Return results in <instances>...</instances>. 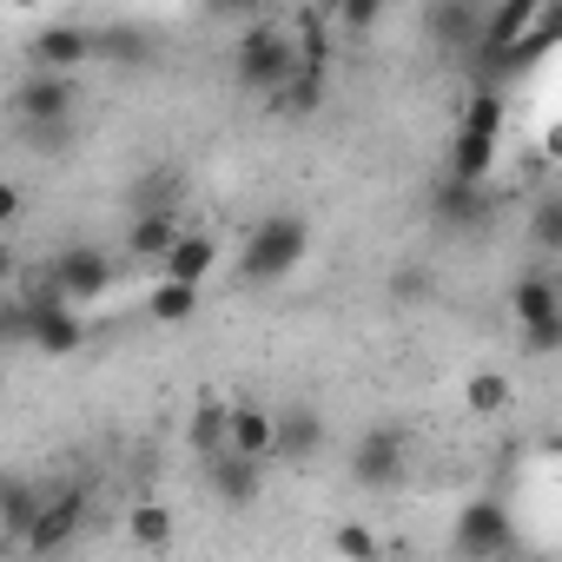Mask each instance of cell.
Returning a JSON list of instances; mask_svg holds the SVG:
<instances>
[{
  "instance_id": "6da1fadb",
  "label": "cell",
  "mask_w": 562,
  "mask_h": 562,
  "mask_svg": "<svg viewBox=\"0 0 562 562\" xmlns=\"http://www.w3.org/2000/svg\"><path fill=\"white\" fill-rule=\"evenodd\" d=\"M305 251H312V225L299 212H265L238 245V278L245 285H278L305 265Z\"/></svg>"
},
{
  "instance_id": "7a4b0ae2",
  "label": "cell",
  "mask_w": 562,
  "mask_h": 562,
  "mask_svg": "<svg viewBox=\"0 0 562 562\" xmlns=\"http://www.w3.org/2000/svg\"><path fill=\"white\" fill-rule=\"evenodd\" d=\"M292 67H299V47H292V34H285V27L258 21V27H245V34H238V54H232L238 87H251V93H278V87L292 80Z\"/></svg>"
},
{
  "instance_id": "3957f363",
  "label": "cell",
  "mask_w": 562,
  "mask_h": 562,
  "mask_svg": "<svg viewBox=\"0 0 562 562\" xmlns=\"http://www.w3.org/2000/svg\"><path fill=\"white\" fill-rule=\"evenodd\" d=\"M509 318L522 325V345H529L536 358H555V351H562V292H555V278H549V271L516 278Z\"/></svg>"
},
{
  "instance_id": "277c9868",
  "label": "cell",
  "mask_w": 562,
  "mask_h": 562,
  "mask_svg": "<svg viewBox=\"0 0 562 562\" xmlns=\"http://www.w3.org/2000/svg\"><path fill=\"white\" fill-rule=\"evenodd\" d=\"M411 470V430L404 424H371L351 450V483L358 490H397Z\"/></svg>"
},
{
  "instance_id": "5b68a950",
  "label": "cell",
  "mask_w": 562,
  "mask_h": 562,
  "mask_svg": "<svg viewBox=\"0 0 562 562\" xmlns=\"http://www.w3.org/2000/svg\"><path fill=\"white\" fill-rule=\"evenodd\" d=\"M509 549H516L509 503L476 496V503H463V509H457V555H470V562H503Z\"/></svg>"
},
{
  "instance_id": "8992f818",
  "label": "cell",
  "mask_w": 562,
  "mask_h": 562,
  "mask_svg": "<svg viewBox=\"0 0 562 562\" xmlns=\"http://www.w3.org/2000/svg\"><path fill=\"white\" fill-rule=\"evenodd\" d=\"M14 113H21V133H34V126H74L80 80L74 74H27L14 87Z\"/></svg>"
},
{
  "instance_id": "52a82bcc",
  "label": "cell",
  "mask_w": 562,
  "mask_h": 562,
  "mask_svg": "<svg viewBox=\"0 0 562 562\" xmlns=\"http://www.w3.org/2000/svg\"><path fill=\"white\" fill-rule=\"evenodd\" d=\"M47 271H54V285H60V299L80 312V305H93V299H106V285H113V251H100V245H67V251H54L47 258Z\"/></svg>"
},
{
  "instance_id": "ba28073f",
  "label": "cell",
  "mask_w": 562,
  "mask_h": 562,
  "mask_svg": "<svg viewBox=\"0 0 562 562\" xmlns=\"http://www.w3.org/2000/svg\"><path fill=\"white\" fill-rule=\"evenodd\" d=\"M80 529H87V490H47L41 496V516L21 536V549L27 555H60Z\"/></svg>"
},
{
  "instance_id": "9c48e42d",
  "label": "cell",
  "mask_w": 562,
  "mask_h": 562,
  "mask_svg": "<svg viewBox=\"0 0 562 562\" xmlns=\"http://www.w3.org/2000/svg\"><path fill=\"white\" fill-rule=\"evenodd\" d=\"M27 60H34V74H74V67L93 60V27H80V21H54V27L34 34Z\"/></svg>"
},
{
  "instance_id": "30bf717a",
  "label": "cell",
  "mask_w": 562,
  "mask_h": 562,
  "mask_svg": "<svg viewBox=\"0 0 562 562\" xmlns=\"http://www.w3.org/2000/svg\"><path fill=\"white\" fill-rule=\"evenodd\" d=\"M212 265H218V238L212 232H179L159 258V285H192L199 292L212 278Z\"/></svg>"
},
{
  "instance_id": "8fae6325",
  "label": "cell",
  "mask_w": 562,
  "mask_h": 562,
  "mask_svg": "<svg viewBox=\"0 0 562 562\" xmlns=\"http://www.w3.org/2000/svg\"><path fill=\"white\" fill-rule=\"evenodd\" d=\"M325 443V417L312 404H292V411H271V457H292V463H312Z\"/></svg>"
},
{
  "instance_id": "7c38bea8",
  "label": "cell",
  "mask_w": 562,
  "mask_h": 562,
  "mask_svg": "<svg viewBox=\"0 0 562 562\" xmlns=\"http://www.w3.org/2000/svg\"><path fill=\"white\" fill-rule=\"evenodd\" d=\"M27 345L41 358H74L87 345V318L74 305H47V312H27Z\"/></svg>"
},
{
  "instance_id": "4fadbf2b",
  "label": "cell",
  "mask_w": 562,
  "mask_h": 562,
  "mask_svg": "<svg viewBox=\"0 0 562 562\" xmlns=\"http://www.w3.org/2000/svg\"><path fill=\"white\" fill-rule=\"evenodd\" d=\"M205 483H212L218 503L245 509V503H258V490H265V463H245V457L218 450V457H205Z\"/></svg>"
},
{
  "instance_id": "5bb4252c",
  "label": "cell",
  "mask_w": 562,
  "mask_h": 562,
  "mask_svg": "<svg viewBox=\"0 0 562 562\" xmlns=\"http://www.w3.org/2000/svg\"><path fill=\"white\" fill-rule=\"evenodd\" d=\"M225 450L245 457V463H265V457H271V411H258V404H225Z\"/></svg>"
},
{
  "instance_id": "9a60e30c",
  "label": "cell",
  "mask_w": 562,
  "mask_h": 562,
  "mask_svg": "<svg viewBox=\"0 0 562 562\" xmlns=\"http://www.w3.org/2000/svg\"><path fill=\"white\" fill-rule=\"evenodd\" d=\"M509 404H516L509 371H470L463 378V411L470 417H509Z\"/></svg>"
},
{
  "instance_id": "2e32d148",
  "label": "cell",
  "mask_w": 562,
  "mask_h": 562,
  "mask_svg": "<svg viewBox=\"0 0 562 562\" xmlns=\"http://www.w3.org/2000/svg\"><path fill=\"white\" fill-rule=\"evenodd\" d=\"M490 159H496V139H483V133H450V179L457 186H483L490 179Z\"/></svg>"
},
{
  "instance_id": "e0dca14e",
  "label": "cell",
  "mask_w": 562,
  "mask_h": 562,
  "mask_svg": "<svg viewBox=\"0 0 562 562\" xmlns=\"http://www.w3.org/2000/svg\"><path fill=\"white\" fill-rule=\"evenodd\" d=\"M179 232H186V225H179L172 212H139V218H133V232H126V251H133V258H146V265H159V258H166V245H172Z\"/></svg>"
},
{
  "instance_id": "ac0fdd59",
  "label": "cell",
  "mask_w": 562,
  "mask_h": 562,
  "mask_svg": "<svg viewBox=\"0 0 562 562\" xmlns=\"http://www.w3.org/2000/svg\"><path fill=\"white\" fill-rule=\"evenodd\" d=\"M271 106H278V113H292V120H299V113H318V106H325V67H305V60H299L292 80L271 93Z\"/></svg>"
},
{
  "instance_id": "d6986e66",
  "label": "cell",
  "mask_w": 562,
  "mask_h": 562,
  "mask_svg": "<svg viewBox=\"0 0 562 562\" xmlns=\"http://www.w3.org/2000/svg\"><path fill=\"white\" fill-rule=\"evenodd\" d=\"M476 27H483V8H470V0H457V8H430V34L457 54H476Z\"/></svg>"
},
{
  "instance_id": "ffe728a7",
  "label": "cell",
  "mask_w": 562,
  "mask_h": 562,
  "mask_svg": "<svg viewBox=\"0 0 562 562\" xmlns=\"http://www.w3.org/2000/svg\"><path fill=\"white\" fill-rule=\"evenodd\" d=\"M126 536H133L139 549H166V542H172V509H166V503H133Z\"/></svg>"
},
{
  "instance_id": "44dd1931",
  "label": "cell",
  "mask_w": 562,
  "mask_h": 562,
  "mask_svg": "<svg viewBox=\"0 0 562 562\" xmlns=\"http://www.w3.org/2000/svg\"><path fill=\"white\" fill-rule=\"evenodd\" d=\"M503 106H509V100H503L496 87H483V93L463 106V120H457V126H463V133H483V139H503V120H509Z\"/></svg>"
},
{
  "instance_id": "7402d4cb",
  "label": "cell",
  "mask_w": 562,
  "mask_h": 562,
  "mask_svg": "<svg viewBox=\"0 0 562 562\" xmlns=\"http://www.w3.org/2000/svg\"><path fill=\"white\" fill-rule=\"evenodd\" d=\"M146 318H153V325H186V318H199V292H192V285H159V292L146 299Z\"/></svg>"
},
{
  "instance_id": "603a6c76",
  "label": "cell",
  "mask_w": 562,
  "mask_h": 562,
  "mask_svg": "<svg viewBox=\"0 0 562 562\" xmlns=\"http://www.w3.org/2000/svg\"><path fill=\"white\" fill-rule=\"evenodd\" d=\"M186 437H192V450H199V457H218V450H225V404H218V397H205V404L192 411Z\"/></svg>"
},
{
  "instance_id": "cb8c5ba5",
  "label": "cell",
  "mask_w": 562,
  "mask_h": 562,
  "mask_svg": "<svg viewBox=\"0 0 562 562\" xmlns=\"http://www.w3.org/2000/svg\"><path fill=\"white\" fill-rule=\"evenodd\" d=\"M41 496H47V490H34V483H21V476H14V490H8V509H0V529H8L14 542H21V536H27V522L41 516Z\"/></svg>"
},
{
  "instance_id": "d4e9b609",
  "label": "cell",
  "mask_w": 562,
  "mask_h": 562,
  "mask_svg": "<svg viewBox=\"0 0 562 562\" xmlns=\"http://www.w3.org/2000/svg\"><path fill=\"white\" fill-rule=\"evenodd\" d=\"M331 555L338 562H378V529L371 522H338L331 529Z\"/></svg>"
},
{
  "instance_id": "484cf974",
  "label": "cell",
  "mask_w": 562,
  "mask_h": 562,
  "mask_svg": "<svg viewBox=\"0 0 562 562\" xmlns=\"http://www.w3.org/2000/svg\"><path fill=\"white\" fill-rule=\"evenodd\" d=\"M536 251H542V258L562 251V199H542V205H536Z\"/></svg>"
},
{
  "instance_id": "4316f807",
  "label": "cell",
  "mask_w": 562,
  "mask_h": 562,
  "mask_svg": "<svg viewBox=\"0 0 562 562\" xmlns=\"http://www.w3.org/2000/svg\"><path fill=\"white\" fill-rule=\"evenodd\" d=\"M437 205H443V218H476V205H483V186H457V179H443Z\"/></svg>"
},
{
  "instance_id": "83f0119b",
  "label": "cell",
  "mask_w": 562,
  "mask_h": 562,
  "mask_svg": "<svg viewBox=\"0 0 562 562\" xmlns=\"http://www.w3.org/2000/svg\"><path fill=\"white\" fill-rule=\"evenodd\" d=\"M0 345H27V312L21 305H0Z\"/></svg>"
},
{
  "instance_id": "f1b7e54d",
  "label": "cell",
  "mask_w": 562,
  "mask_h": 562,
  "mask_svg": "<svg viewBox=\"0 0 562 562\" xmlns=\"http://www.w3.org/2000/svg\"><path fill=\"white\" fill-rule=\"evenodd\" d=\"M338 21H345V34H364V27L378 21V8H371V0H358V8H345Z\"/></svg>"
},
{
  "instance_id": "f546056e",
  "label": "cell",
  "mask_w": 562,
  "mask_h": 562,
  "mask_svg": "<svg viewBox=\"0 0 562 562\" xmlns=\"http://www.w3.org/2000/svg\"><path fill=\"white\" fill-rule=\"evenodd\" d=\"M14 218H21V186L0 179V225H14Z\"/></svg>"
},
{
  "instance_id": "4dcf8cb0",
  "label": "cell",
  "mask_w": 562,
  "mask_h": 562,
  "mask_svg": "<svg viewBox=\"0 0 562 562\" xmlns=\"http://www.w3.org/2000/svg\"><path fill=\"white\" fill-rule=\"evenodd\" d=\"M14 278V251H8V238H0V285Z\"/></svg>"
},
{
  "instance_id": "1f68e13d",
  "label": "cell",
  "mask_w": 562,
  "mask_h": 562,
  "mask_svg": "<svg viewBox=\"0 0 562 562\" xmlns=\"http://www.w3.org/2000/svg\"><path fill=\"white\" fill-rule=\"evenodd\" d=\"M8 490H14V476H8V470H0V509H8Z\"/></svg>"
},
{
  "instance_id": "d6a6232c",
  "label": "cell",
  "mask_w": 562,
  "mask_h": 562,
  "mask_svg": "<svg viewBox=\"0 0 562 562\" xmlns=\"http://www.w3.org/2000/svg\"><path fill=\"white\" fill-rule=\"evenodd\" d=\"M503 562H542V555H522V549H509V555H503Z\"/></svg>"
}]
</instances>
